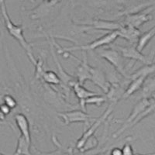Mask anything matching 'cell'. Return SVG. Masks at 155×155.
Listing matches in <instances>:
<instances>
[{
  "label": "cell",
  "instance_id": "1f68e13d",
  "mask_svg": "<svg viewBox=\"0 0 155 155\" xmlns=\"http://www.w3.org/2000/svg\"><path fill=\"white\" fill-rule=\"evenodd\" d=\"M0 29H1V28H0Z\"/></svg>",
  "mask_w": 155,
  "mask_h": 155
},
{
  "label": "cell",
  "instance_id": "9c48e42d",
  "mask_svg": "<svg viewBox=\"0 0 155 155\" xmlns=\"http://www.w3.org/2000/svg\"><path fill=\"white\" fill-rule=\"evenodd\" d=\"M115 49L121 54L122 57L131 60L138 61L143 62L145 64H150L153 63V61L150 60V58H147L144 54H142V52H140L135 45H130V46H115Z\"/></svg>",
  "mask_w": 155,
  "mask_h": 155
},
{
  "label": "cell",
  "instance_id": "3957f363",
  "mask_svg": "<svg viewBox=\"0 0 155 155\" xmlns=\"http://www.w3.org/2000/svg\"><path fill=\"white\" fill-rule=\"evenodd\" d=\"M96 53L100 56V58L109 62L117 73L128 79L129 75L127 74V68L124 64V58L117 50L115 48H102L97 50Z\"/></svg>",
  "mask_w": 155,
  "mask_h": 155
},
{
  "label": "cell",
  "instance_id": "5b68a950",
  "mask_svg": "<svg viewBox=\"0 0 155 155\" xmlns=\"http://www.w3.org/2000/svg\"><path fill=\"white\" fill-rule=\"evenodd\" d=\"M154 102V98H152V99H141L138 101L137 103L135 104L134 107L133 108V110L131 112V113L130 114V116L127 118V120H124V121H121V120H116L117 123H122L123 126H122L121 128H120L117 131L113 134V138H117L119 137L121 134H124V132L125 131V128L130 124L131 122L134 120V119L138 116L140 113L144 110L145 109L150 106L151 103Z\"/></svg>",
  "mask_w": 155,
  "mask_h": 155
},
{
  "label": "cell",
  "instance_id": "52a82bcc",
  "mask_svg": "<svg viewBox=\"0 0 155 155\" xmlns=\"http://www.w3.org/2000/svg\"><path fill=\"white\" fill-rule=\"evenodd\" d=\"M80 25L84 26V30H109L110 32L117 31L122 27V23L116 21L106 20L102 19H93L91 20L80 21Z\"/></svg>",
  "mask_w": 155,
  "mask_h": 155
},
{
  "label": "cell",
  "instance_id": "ffe728a7",
  "mask_svg": "<svg viewBox=\"0 0 155 155\" xmlns=\"http://www.w3.org/2000/svg\"><path fill=\"white\" fill-rule=\"evenodd\" d=\"M154 73V64L152 63L150 64H145L143 67L140 68L137 71H135L134 73L130 74L128 77V80L132 81L140 77H149L150 75H153Z\"/></svg>",
  "mask_w": 155,
  "mask_h": 155
},
{
  "label": "cell",
  "instance_id": "6da1fadb",
  "mask_svg": "<svg viewBox=\"0 0 155 155\" xmlns=\"http://www.w3.org/2000/svg\"><path fill=\"white\" fill-rule=\"evenodd\" d=\"M0 9H1V12H2L4 23H5V27L9 34L20 44V46L23 48L30 61L33 63V64H35L37 59L33 54L32 46L27 42L24 35H23V24L16 25L12 23L9 14H8L6 3H5V1H0Z\"/></svg>",
  "mask_w": 155,
  "mask_h": 155
},
{
  "label": "cell",
  "instance_id": "83f0119b",
  "mask_svg": "<svg viewBox=\"0 0 155 155\" xmlns=\"http://www.w3.org/2000/svg\"><path fill=\"white\" fill-rule=\"evenodd\" d=\"M109 150H110V149H109V148H106V149H104V150H101V151L98 152V153H95V154H94V155H110L109 154Z\"/></svg>",
  "mask_w": 155,
  "mask_h": 155
},
{
  "label": "cell",
  "instance_id": "4316f807",
  "mask_svg": "<svg viewBox=\"0 0 155 155\" xmlns=\"http://www.w3.org/2000/svg\"><path fill=\"white\" fill-rule=\"evenodd\" d=\"M109 154L110 155H122L121 148L118 147H115L111 148L109 150Z\"/></svg>",
  "mask_w": 155,
  "mask_h": 155
},
{
  "label": "cell",
  "instance_id": "ac0fdd59",
  "mask_svg": "<svg viewBox=\"0 0 155 155\" xmlns=\"http://www.w3.org/2000/svg\"><path fill=\"white\" fill-rule=\"evenodd\" d=\"M58 3H59V2L58 1H51V2H42V4L40 5H38L35 9H34V12H33L32 14V17L34 18V19H40L41 17H44L46 15H48L49 13V12L51 11V8H53L54 6V5H57Z\"/></svg>",
  "mask_w": 155,
  "mask_h": 155
},
{
  "label": "cell",
  "instance_id": "8fae6325",
  "mask_svg": "<svg viewBox=\"0 0 155 155\" xmlns=\"http://www.w3.org/2000/svg\"><path fill=\"white\" fill-rule=\"evenodd\" d=\"M69 88H72L73 91H74L76 97L79 101V106H81V110H83L84 112H86V106H85V100L89 97L97 95L98 93L88 90L83 85H80L79 83L77 82L76 80H74V81L71 83L70 85H69Z\"/></svg>",
  "mask_w": 155,
  "mask_h": 155
},
{
  "label": "cell",
  "instance_id": "d6986e66",
  "mask_svg": "<svg viewBox=\"0 0 155 155\" xmlns=\"http://www.w3.org/2000/svg\"><path fill=\"white\" fill-rule=\"evenodd\" d=\"M155 34V27H153L151 29L147 30V32H144L143 34H141L139 37L136 45V48L140 51L142 52L143 50L147 46L150 41H151L153 37H154Z\"/></svg>",
  "mask_w": 155,
  "mask_h": 155
},
{
  "label": "cell",
  "instance_id": "603a6c76",
  "mask_svg": "<svg viewBox=\"0 0 155 155\" xmlns=\"http://www.w3.org/2000/svg\"><path fill=\"white\" fill-rule=\"evenodd\" d=\"M106 96L102 95H99V94H97V95H93V96H91L89 98L85 100V106L86 105H95V106H102L103 103L106 102Z\"/></svg>",
  "mask_w": 155,
  "mask_h": 155
},
{
  "label": "cell",
  "instance_id": "4dcf8cb0",
  "mask_svg": "<svg viewBox=\"0 0 155 155\" xmlns=\"http://www.w3.org/2000/svg\"><path fill=\"white\" fill-rule=\"evenodd\" d=\"M3 124H5V123H4V122L0 121V125H3Z\"/></svg>",
  "mask_w": 155,
  "mask_h": 155
},
{
  "label": "cell",
  "instance_id": "484cf974",
  "mask_svg": "<svg viewBox=\"0 0 155 155\" xmlns=\"http://www.w3.org/2000/svg\"><path fill=\"white\" fill-rule=\"evenodd\" d=\"M11 110H12V109H11L9 106H7L6 105L4 104V103L0 105V111H1V113H2V114L4 116H6L9 114H10Z\"/></svg>",
  "mask_w": 155,
  "mask_h": 155
},
{
  "label": "cell",
  "instance_id": "7a4b0ae2",
  "mask_svg": "<svg viewBox=\"0 0 155 155\" xmlns=\"http://www.w3.org/2000/svg\"><path fill=\"white\" fill-rule=\"evenodd\" d=\"M117 38H118L117 31H113L109 32L108 34H105L104 36H102V37H99V38L96 39L95 41L88 43V44H82V45H75V46L69 47V48H61V47L55 42V41L53 38H52L51 43H52L53 45H54L58 48V53L61 54L62 53H71V51H79V50L80 51H85V52H86L87 51H92V50H95L102 46H105V45L112 44Z\"/></svg>",
  "mask_w": 155,
  "mask_h": 155
},
{
  "label": "cell",
  "instance_id": "cb8c5ba5",
  "mask_svg": "<svg viewBox=\"0 0 155 155\" xmlns=\"http://www.w3.org/2000/svg\"><path fill=\"white\" fill-rule=\"evenodd\" d=\"M2 101L5 105L9 106L11 109H13L17 106V101L16 100L14 97L9 94H5L2 97Z\"/></svg>",
  "mask_w": 155,
  "mask_h": 155
},
{
  "label": "cell",
  "instance_id": "f1b7e54d",
  "mask_svg": "<svg viewBox=\"0 0 155 155\" xmlns=\"http://www.w3.org/2000/svg\"><path fill=\"white\" fill-rule=\"evenodd\" d=\"M5 116H4L2 114V113H1V111H0V121L3 122V120H5Z\"/></svg>",
  "mask_w": 155,
  "mask_h": 155
},
{
  "label": "cell",
  "instance_id": "ba28073f",
  "mask_svg": "<svg viewBox=\"0 0 155 155\" xmlns=\"http://www.w3.org/2000/svg\"><path fill=\"white\" fill-rule=\"evenodd\" d=\"M154 10V5L147 8L145 10L134 13V14L127 15L124 16V19L122 22L123 25L131 26L137 29H139L140 27L145 23L150 22L153 19L152 12Z\"/></svg>",
  "mask_w": 155,
  "mask_h": 155
},
{
  "label": "cell",
  "instance_id": "f546056e",
  "mask_svg": "<svg viewBox=\"0 0 155 155\" xmlns=\"http://www.w3.org/2000/svg\"><path fill=\"white\" fill-rule=\"evenodd\" d=\"M134 155H154V153H151V154H140V153H134Z\"/></svg>",
  "mask_w": 155,
  "mask_h": 155
},
{
  "label": "cell",
  "instance_id": "d4e9b609",
  "mask_svg": "<svg viewBox=\"0 0 155 155\" xmlns=\"http://www.w3.org/2000/svg\"><path fill=\"white\" fill-rule=\"evenodd\" d=\"M121 151L122 155H134L132 145L130 143V142H127V141L124 143L123 147L121 148Z\"/></svg>",
  "mask_w": 155,
  "mask_h": 155
},
{
  "label": "cell",
  "instance_id": "277c9868",
  "mask_svg": "<svg viewBox=\"0 0 155 155\" xmlns=\"http://www.w3.org/2000/svg\"><path fill=\"white\" fill-rule=\"evenodd\" d=\"M115 106H116V105L114 104H109V106L107 107V109L104 111V113H102L99 117H97L95 121L87 129L85 132H84V134L81 135V137L78 140L77 143H76L75 144V148L78 150V151L82 148V147L84 146V144L85 143L87 140H88V138L91 137H92V136H94V134L96 132L98 128H99L103 123H105V122L107 120V119L109 118V116H110V115L112 114V113L113 112Z\"/></svg>",
  "mask_w": 155,
  "mask_h": 155
},
{
  "label": "cell",
  "instance_id": "7402d4cb",
  "mask_svg": "<svg viewBox=\"0 0 155 155\" xmlns=\"http://www.w3.org/2000/svg\"><path fill=\"white\" fill-rule=\"evenodd\" d=\"M41 79L44 80L47 84L51 85H61L60 78L58 74L53 71H44L41 77Z\"/></svg>",
  "mask_w": 155,
  "mask_h": 155
},
{
  "label": "cell",
  "instance_id": "8992f818",
  "mask_svg": "<svg viewBox=\"0 0 155 155\" xmlns=\"http://www.w3.org/2000/svg\"><path fill=\"white\" fill-rule=\"evenodd\" d=\"M58 117L61 119L64 126L70 125L74 123H82L85 125L89 124L90 120H95L97 117L89 115L81 109H75L71 111H66L63 113H58Z\"/></svg>",
  "mask_w": 155,
  "mask_h": 155
},
{
  "label": "cell",
  "instance_id": "4fadbf2b",
  "mask_svg": "<svg viewBox=\"0 0 155 155\" xmlns=\"http://www.w3.org/2000/svg\"><path fill=\"white\" fill-rule=\"evenodd\" d=\"M89 81H92L96 86L100 88L105 94L108 92L109 84L107 81L106 74L102 70L97 68L91 67L90 69V78Z\"/></svg>",
  "mask_w": 155,
  "mask_h": 155
},
{
  "label": "cell",
  "instance_id": "44dd1931",
  "mask_svg": "<svg viewBox=\"0 0 155 155\" xmlns=\"http://www.w3.org/2000/svg\"><path fill=\"white\" fill-rule=\"evenodd\" d=\"M30 147H31V143L27 142L23 136L19 135L17 140L16 151L13 155H32Z\"/></svg>",
  "mask_w": 155,
  "mask_h": 155
},
{
  "label": "cell",
  "instance_id": "e0dca14e",
  "mask_svg": "<svg viewBox=\"0 0 155 155\" xmlns=\"http://www.w3.org/2000/svg\"><path fill=\"white\" fill-rule=\"evenodd\" d=\"M143 89L141 92L140 99H152L154 98V77L153 74L151 76H149L147 78V79L145 80L144 83L142 85Z\"/></svg>",
  "mask_w": 155,
  "mask_h": 155
},
{
  "label": "cell",
  "instance_id": "5bb4252c",
  "mask_svg": "<svg viewBox=\"0 0 155 155\" xmlns=\"http://www.w3.org/2000/svg\"><path fill=\"white\" fill-rule=\"evenodd\" d=\"M118 37L124 39L127 42L130 43L131 45L137 44V40L140 34H142L139 29L133 27L131 26L123 25L119 30H117Z\"/></svg>",
  "mask_w": 155,
  "mask_h": 155
},
{
  "label": "cell",
  "instance_id": "30bf717a",
  "mask_svg": "<svg viewBox=\"0 0 155 155\" xmlns=\"http://www.w3.org/2000/svg\"><path fill=\"white\" fill-rule=\"evenodd\" d=\"M124 5V9L118 13V16H127L134 14L141 11L145 10L147 8L153 6L155 1H133V2H120Z\"/></svg>",
  "mask_w": 155,
  "mask_h": 155
},
{
  "label": "cell",
  "instance_id": "7c38bea8",
  "mask_svg": "<svg viewBox=\"0 0 155 155\" xmlns=\"http://www.w3.org/2000/svg\"><path fill=\"white\" fill-rule=\"evenodd\" d=\"M92 66L90 65L88 62V58H87L86 52L83 51V59L80 61L79 65L76 68L75 73L74 76L77 82L80 85H83L87 80L90 78V69Z\"/></svg>",
  "mask_w": 155,
  "mask_h": 155
},
{
  "label": "cell",
  "instance_id": "2e32d148",
  "mask_svg": "<svg viewBox=\"0 0 155 155\" xmlns=\"http://www.w3.org/2000/svg\"><path fill=\"white\" fill-rule=\"evenodd\" d=\"M147 78L148 77L142 76V77L137 78L136 79L130 81V84L127 85V88L125 89V92H124L122 99H127V98L134 95L136 92L139 91L141 87H142V85H143V83H144L145 80L147 79Z\"/></svg>",
  "mask_w": 155,
  "mask_h": 155
},
{
  "label": "cell",
  "instance_id": "9a60e30c",
  "mask_svg": "<svg viewBox=\"0 0 155 155\" xmlns=\"http://www.w3.org/2000/svg\"><path fill=\"white\" fill-rule=\"evenodd\" d=\"M15 122L23 137L29 143H31V134H30V123L27 116L23 113H17L14 116Z\"/></svg>",
  "mask_w": 155,
  "mask_h": 155
}]
</instances>
